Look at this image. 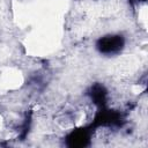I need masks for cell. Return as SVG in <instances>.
I'll list each match as a JSON object with an SVG mask.
<instances>
[{
	"mask_svg": "<svg viewBox=\"0 0 148 148\" xmlns=\"http://www.w3.org/2000/svg\"><path fill=\"white\" fill-rule=\"evenodd\" d=\"M124 46V38L118 35H110L101 38L97 42V49L103 54L118 53Z\"/></svg>",
	"mask_w": 148,
	"mask_h": 148,
	"instance_id": "obj_1",
	"label": "cell"
},
{
	"mask_svg": "<svg viewBox=\"0 0 148 148\" xmlns=\"http://www.w3.org/2000/svg\"><path fill=\"white\" fill-rule=\"evenodd\" d=\"M88 141H89V136L86 130L75 131L67 139V143L71 147H83L88 143Z\"/></svg>",
	"mask_w": 148,
	"mask_h": 148,
	"instance_id": "obj_3",
	"label": "cell"
},
{
	"mask_svg": "<svg viewBox=\"0 0 148 148\" xmlns=\"http://www.w3.org/2000/svg\"><path fill=\"white\" fill-rule=\"evenodd\" d=\"M90 96H91V99L94 101L95 104L103 106L105 104V101H106V90L103 86L95 84L90 90Z\"/></svg>",
	"mask_w": 148,
	"mask_h": 148,
	"instance_id": "obj_4",
	"label": "cell"
},
{
	"mask_svg": "<svg viewBox=\"0 0 148 148\" xmlns=\"http://www.w3.org/2000/svg\"><path fill=\"white\" fill-rule=\"evenodd\" d=\"M133 1H138V2H141V1H145V0H133Z\"/></svg>",
	"mask_w": 148,
	"mask_h": 148,
	"instance_id": "obj_5",
	"label": "cell"
},
{
	"mask_svg": "<svg viewBox=\"0 0 148 148\" xmlns=\"http://www.w3.org/2000/svg\"><path fill=\"white\" fill-rule=\"evenodd\" d=\"M95 120H96V124L98 125H114L119 123L120 116L114 111L106 110V111H101L97 114Z\"/></svg>",
	"mask_w": 148,
	"mask_h": 148,
	"instance_id": "obj_2",
	"label": "cell"
}]
</instances>
